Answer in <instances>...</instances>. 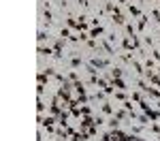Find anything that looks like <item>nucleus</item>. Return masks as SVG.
I'll return each instance as SVG.
<instances>
[{"instance_id": "f257e3e1", "label": "nucleus", "mask_w": 160, "mask_h": 141, "mask_svg": "<svg viewBox=\"0 0 160 141\" xmlns=\"http://www.w3.org/2000/svg\"><path fill=\"white\" fill-rule=\"evenodd\" d=\"M105 141H143L139 137H130V135H124V133H115V135H109Z\"/></svg>"}]
</instances>
